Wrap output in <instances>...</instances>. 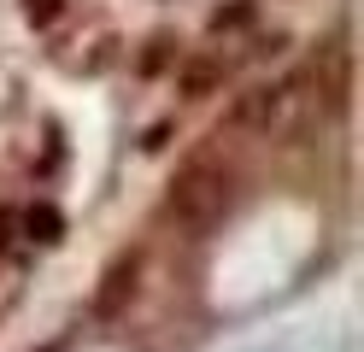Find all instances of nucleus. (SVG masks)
<instances>
[{"label": "nucleus", "instance_id": "f03ea898", "mask_svg": "<svg viewBox=\"0 0 364 352\" xmlns=\"http://www.w3.org/2000/svg\"><path fill=\"white\" fill-rule=\"evenodd\" d=\"M282 106H288V88L259 82V88H247L241 100L230 106V124H235V129H270V124L282 117Z\"/></svg>", "mask_w": 364, "mask_h": 352}, {"label": "nucleus", "instance_id": "7ed1b4c3", "mask_svg": "<svg viewBox=\"0 0 364 352\" xmlns=\"http://www.w3.org/2000/svg\"><path fill=\"white\" fill-rule=\"evenodd\" d=\"M135 282H141V252H124L118 265L100 276L95 311H100V317H118V311H124V299H135Z\"/></svg>", "mask_w": 364, "mask_h": 352}, {"label": "nucleus", "instance_id": "20e7f679", "mask_svg": "<svg viewBox=\"0 0 364 352\" xmlns=\"http://www.w3.org/2000/svg\"><path fill=\"white\" fill-rule=\"evenodd\" d=\"M18 229H24L36 247H59V241H65V211H59L53 200H36L24 218H18Z\"/></svg>", "mask_w": 364, "mask_h": 352}, {"label": "nucleus", "instance_id": "f257e3e1", "mask_svg": "<svg viewBox=\"0 0 364 352\" xmlns=\"http://www.w3.org/2000/svg\"><path fill=\"white\" fill-rule=\"evenodd\" d=\"M165 211L176 223H188V229H212L223 211H230V176H223L218 164H188V171L171 182Z\"/></svg>", "mask_w": 364, "mask_h": 352}, {"label": "nucleus", "instance_id": "423d86ee", "mask_svg": "<svg viewBox=\"0 0 364 352\" xmlns=\"http://www.w3.org/2000/svg\"><path fill=\"white\" fill-rule=\"evenodd\" d=\"M253 12H259L253 0H230V6L212 12V30H218V36H223V30H247V23H253Z\"/></svg>", "mask_w": 364, "mask_h": 352}, {"label": "nucleus", "instance_id": "9d476101", "mask_svg": "<svg viewBox=\"0 0 364 352\" xmlns=\"http://www.w3.org/2000/svg\"><path fill=\"white\" fill-rule=\"evenodd\" d=\"M12 223H18V218H12V211H0V247H6V241H12Z\"/></svg>", "mask_w": 364, "mask_h": 352}, {"label": "nucleus", "instance_id": "1a4fd4ad", "mask_svg": "<svg viewBox=\"0 0 364 352\" xmlns=\"http://www.w3.org/2000/svg\"><path fill=\"white\" fill-rule=\"evenodd\" d=\"M165 141H171V124H153V129H147V141H141V147H147V153H159V147H165Z\"/></svg>", "mask_w": 364, "mask_h": 352}, {"label": "nucleus", "instance_id": "39448f33", "mask_svg": "<svg viewBox=\"0 0 364 352\" xmlns=\"http://www.w3.org/2000/svg\"><path fill=\"white\" fill-rule=\"evenodd\" d=\"M218 82H223V59H182V65H176V88L188 94V100L212 94Z\"/></svg>", "mask_w": 364, "mask_h": 352}, {"label": "nucleus", "instance_id": "0eeeda50", "mask_svg": "<svg viewBox=\"0 0 364 352\" xmlns=\"http://www.w3.org/2000/svg\"><path fill=\"white\" fill-rule=\"evenodd\" d=\"M165 65H171V36H153L147 53H141V77H159Z\"/></svg>", "mask_w": 364, "mask_h": 352}, {"label": "nucleus", "instance_id": "6e6552de", "mask_svg": "<svg viewBox=\"0 0 364 352\" xmlns=\"http://www.w3.org/2000/svg\"><path fill=\"white\" fill-rule=\"evenodd\" d=\"M59 12H65V0H24V18H30V23H41V30H48Z\"/></svg>", "mask_w": 364, "mask_h": 352}]
</instances>
